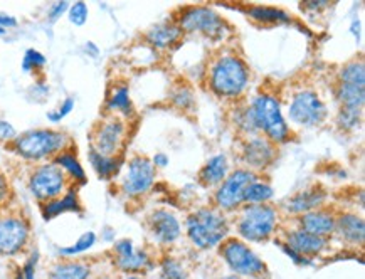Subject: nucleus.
Instances as JSON below:
<instances>
[{"instance_id": "4468645a", "label": "nucleus", "mask_w": 365, "mask_h": 279, "mask_svg": "<svg viewBox=\"0 0 365 279\" xmlns=\"http://www.w3.org/2000/svg\"><path fill=\"white\" fill-rule=\"evenodd\" d=\"M150 231H152L157 241L168 244L174 243L177 237L180 236V224L174 214L160 209V211H155L150 216Z\"/></svg>"}, {"instance_id": "58836bf2", "label": "nucleus", "mask_w": 365, "mask_h": 279, "mask_svg": "<svg viewBox=\"0 0 365 279\" xmlns=\"http://www.w3.org/2000/svg\"><path fill=\"white\" fill-rule=\"evenodd\" d=\"M174 103L179 108H189L194 103V96H192V93L187 88H182V90H179L174 95Z\"/></svg>"}, {"instance_id": "49530a36", "label": "nucleus", "mask_w": 365, "mask_h": 279, "mask_svg": "<svg viewBox=\"0 0 365 279\" xmlns=\"http://www.w3.org/2000/svg\"><path fill=\"white\" fill-rule=\"evenodd\" d=\"M153 165L155 167H167L168 165V157L165 153H157L155 157H153Z\"/></svg>"}, {"instance_id": "cd10ccee", "label": "nucleus", "mask_w": 365, "mask_h": 279, "mask_svg": "<svg viewBox=\"0 0 365 279\" xmlns=\"http://www.w3.org/2000/svg\"><path fill=\"white\" fill-rule=\"evenodd\" d=\"M116 266L125 273H138L148 266V256L142 251H133V253L125 256H116Z\"/></svg>"}, {"instance_id": "603ef678", "label": "nucleus", "mask_w": 365, "mask_h": 279, "mask_svg": "<svg viewBox=\"0 0 365 279\" xmlns=\"http://www.w3.org/2000/svg\"><path fill=\"white\" fill-rule=\"evenodd\" d=\"M222 279H240L237 276H227V278H222Z\"/></svg>"}, {"instance_id": "393cba45", "label": "nucleus", "mask_w": 365, "mask_h": 279, "mask_svg": "<svg viewBox=\"0 0 365 279\" xmlns=\"http://www.w3.org/2000/svg\"><path fill=\"white\" fill-rule=\"evenodd\" d=\"M336 96H339L341 108L362 111L364 103H365V86L345 85V83H340Z\"/></svg>"}, {"instance_id": "0eeeda50", "label": "nucleus", "mask_w": 365, "mask_h": 279, "mask_svg": "<svg viewBox=\"0 0 365 279\" xmlns=\"http://www.w3.org/2000/svg\"><path fill=\"white\" fill-rule=\"evenodd\" d=\"M289 120L299 127H317L325 120L327 108L320 96L313 91H302L289 103Z\"/></svg>"}, {"instance_id": "3c124183", "label": "nucleus", "mask_w": 365, "mask_h": 279, "mask_svg": "<svg viewBox=\"0 0 365 279\" xmlns=\"http://www.w3.org/2000/svg\"><path fill=\"white\" fill-rule=\"evenodd\" d=\"M125 279H143V278H140V276H128V278H125Z\"/></svg>"}, {"instance_id": "4be33fe9", "label": "nucleus", "mask_w": 365, "mask_h": 279, "mask_svg": "<svg viewBox=\"0 0 365 279\" xmlns=\"http://www.w3.org/2000/svg\"><path fill=\"white\" fill-rule=\"evenodd\" d=\"M53 164L58 165L59 169L64 172V174L69 175V179L76 180V182H79V184L86 182V174H84L83 165L79 164V160L73 152L64 150V152L58 153V155L54 157Z\"/></svg>"}, {"instance_id": "f257e3e1", "label": "nucleus", "mask_w": 365, "mask_h": 279, "mask_svg": "<svg viewBox=\"0 0 365 279\" xmlns=\"http://www.w3.org/2000/svg\"><path fill=\"white\" fill-rule=\"evenodd\" d=\"M68 143L69 138L64 133L56 132V130L39 128L19 135L12 142V148L17 155L26 158V160L39 162L64 152Z\"/></svg>"}, {"instance_id": "a19ab883", "label": "nucleus", "mask_w": 365, "mask_h": 279, "mask_svg": "<svg viewBox=\"0 0 365 279\" xmlns=\"http://www.w3.org/2000/svg\"><path fill=\"white\" fill-rule=\"evenodd\" d=\"M69 9V4L68 2H56V4H53V6H51V9H49V21L51 22H56L58 21V19L63 16L64 12H66Z\"/></svg>"}, {"instance_id": "a211bd4d", "label": "nucleus", "mask_w": 365, "mask_h": 279, "mask_svg": "<svg viewBox=\"0 0 365 279\" xmlns=\"http://www.w3.org/2000/svg\"><path fill=\"white\" fill-rule=\"evenodd\" d=\"M325 192L322 189H310L305 192L293 195L287 202V209L293 214L312 212L315 207H320L325 202Z\"/></svg>"}, {"instance_id": "6e6552de", "label": "nucleus", "mask_w": 365, "mask_h": 279, "mask_svg": "<svg viewBox=\"0 0 365 279\" xmlns=\"http://www.w3.org/2000/svg\"><path fill=\"white\" fill-rule=\"evenodd\" d=\"M180 27L185 32H202L212 39H221L227 32L226 22L212 9L207 7L187 9L184 16L180 17Z\"/></svg>"}, {"instance_id": "e433bc0d", "label": "nucleus", "mask_w": 365, "mask_h": 279, "mask_svg": "<svg viewBox=\"0 0 365 279\" xmlns=\"http://www.w3.org/2000/svg\"><path fill=\"white\" fill-rule=\"evenodd\" d=\"M162 279H189L182 266L174 259H167L162 268Z\"/></svg>"}, {"instance_id": "412c9836", "label": "nucleus", "mask_w": 365, "mask_h": 279, "mask_svg": "<svg viewBox=\"0 0 365 279\" xmlns=\"http://www.w3.org/2000/svg\"><path fill=\"white\" fill-rule=\"evenodd\" d=\"M91 269L88 264L78 261L58 263L51 268L48 279H90Z\"/></svg>"}, {"instance_id": "2f4dec72", "label": "nucleus", "mask_w": 365, "mask_h": 279, "mask_svg": "<svg viewBox=\"0 0 365 279\" xmlns=\"http://www.w3.org/2000/svg\"><path fill=\"white\" fill-rule=\"evenodd\" d=\"M95 244H96V234L93 231H88V232H84V234L79 237V239L73 246H69V248L59 249V253L63 256L83 254V253H86L88 249H91Z\"/></svg>"}, {"instance_id": "5701e85b", "label": "nucleus", "mask_w": 365, "mask_h": 279, "mask_svg": "<svg viewBox=\"0 0 365 279\" xmlns=\"http://www.w3.org/2000/svg\"><path fill=\"white\" fill-rule=\"evenodd\" d=\"M180 27L172 26V24H160L152 27L148 31L147 39L152 46H155L158 49H165L168 46H172L177 39L180 37Z\"/></svg>"}, {"instance_id": "79ce46f5", "label": "nucleus", "mask_w": 365, "mask_h": 279, "mask_svg": "<svg viewBox=\"0 0 365 279\" xmlns=\"http://www.w3.org/2000/svg\"><path fill=\"white\" fill-rule=\"evenodd\" d=\"M36 263H37V253H34V256H31V258L27 259L26 266L22 268L24 279H36Z\"/></svg>"}, {"instance_id": "a878e982", "label": "nucleus", "mask_w": 365, "mask_h": 279, "mask_svg": "<svg viewBox=\"0 0 365 279\" xmlns=\"http://www.w3.org/2000/svg\"><path fill=\"white\" fill-rule=\"evenodd\" d=\"M88 158H90V164L96 174L100 175V179H111V177L118 174L121 165L118 157H105L91 148L90 153H88Z\"/></svg>"}, {"instance_id": "c85d7f7f", "label": "nucleus", "mask_w": 365, "mask_h": 279, "mask_svg": "<svg viewBox=\"0 0 365 279\" xmlns=\"http://www.w3.org/2000/svg\"><path fill=\"white\" fill-rule=\"evenodd\" d=\"M106 108L110 111H120L121 115H132L133 106L132 100H130V91L126 86H118L115 88L111 96L108 98V103H106Z\"/></svg>"}, {"instance_id": "aec40b11", "label": "nucleus", "mask_w": 365, "mask_h": 279, "mask_svg": "<svg viewBox=\"0 0 365 279\" xmlns=\"http://www.w3.org/2000/svg\"><path fill=\"white\" fill-rule=\"evenodd\" d=\"M335 227L336 231H339V234L344 237V239L350 241V243H364L365 224L362 217L354 216V214H347V216H341L339 219V222H335Z\"/></svg>"}, {"instance_id": "f8f14e48", "label": "nucleus", "mask_w": 365, "mask_h": 279, "mask_svg": "<svg viewBox=\"0 0 365 279\" xmlns=\"http://www.w3.org/2000/svg\"><path fill=\"white\" fill-rule=\"evenodd\" d=\"M252 182H256L255 174L250 170H236L224 179V184L216 194V204L226 211L240 207L245 202V194Z\"/></svg>"}, {"instance_id": "de8ad7c7", "label": "nucleus", "mask_w": 365, "mask_h": 279, "mask_svg": "<svg viewBox=\"0 0 365 279\" xmlns=\"http://www.w3.org/2000/svg\"><path fill=\"white\" fill-rule=\"evenodd\" d=\"M84 51H86V53H88V54H90V56H91V58H96V56H98V54H100V49H98V48H96V46H95V44H93V43H88L86 46H84Z\"/></svg>"}, {"instance_id": "c9c22d12", "label": "nucleus", "mask_w": 365, "mask_h": 279, "mask_svg": "<svg viewBox=\"0 0 365 279\" xmlns=\"http://www.w3.org/2000/svg\"><path fill=\"white\" fill-rule=\"evenodd\" d=\"M236 125L242 130V132H246V133L257 132V127L255 123V116H252L251 106H247V108H242L241 111H237Z\"/></svg>"}, {"instance_id": "f03ea898", "label": "nucleus", "mask_w": 365, "mask_h": 279, "mask_svg": "<svg viewBox=\"0 0 365 279\" xmlns=\"http://www.w3.org/2000/svg\"><path fill=\"white\" fill-rule=\"evenodd\" d=\"M250 71L246 63L237 56H222L210 68L209 83L217 96L234 98L246 90Z\"/></svg>"}, {"instance_id": "7c9ffc66", "label": "nucleus", "mask_w": 365, "mask_h": 279, "mask_svg": "<svg viewBox=\"0 0 365 279\" xmlns=\"http://www.w3.org/2000/svg\"><path fill=\"white\" fill-rule=\"evenodd\" d=\"M271 197H273V189H271V185L263 182H252L245 194V202L263 204L266 201H269Z\"/></svg>"}, {"instance_id": "9d476101", "label": "nucleus", "mask_w": 365, "mask_h": 279, "mask_svg": "<svg viewBox=\"0 0 365 279\" xmlns=\"http://www.w3.org/2000/svg\"><path fill=\"white\" fill-rule=\"evenodd\" d=\"M29 222L21 216L0 217V256H16L29 243Z\"/></svg>"}, {"instance_id": "72a5a7b5", "label": "nucleus", "mask_w": 365, "mask_h": 279, "mask_svg": "<svg viewBox=\"0 0 365 279\" xmlns=\"http://www.w3.org/2000/svg\"><path fill=\"white\" fill-rule=\"evenodd\" d=\"M88 16H90V9L84 2H74L73 6L68 9V17L69 22L74 26H84L88 21Z\"/></svg>"}, {"instance_id": "423d86ee", "label": "nucleus", "mask_w": 365, "mask_h": 279, "mask_svg": "<svg viewBox=\"0 0 365 279\" xmlns=\"http://www.w3.org/2000/svg\"><path fill=\"white\" fill-rule=\"evenodd\" d=\"M276 211L266 204L246 207L240 221V234L247 241H264L274 232Z\"/></svg>"}, {"instance_id": "9b49d317", "label": "nucleus", "mask_w": 365, "mask_h": 279, "mask_svg": "<svg viewBox=\"0 0 365 279\" xmlns=\"http://www.w3.org/2000/svg\"><path fill=\"white\" fill-rule=\"evenodd\" d=\"M125 123L120 118H108L98 123L93 133V150L105 157H116L125 142Z\"/></svg>"}, {"instance_id": "09e8293b", "label": "nucleus", "mask_w": 365, "mask_h": 279, "mask_svg": "<svg viewBox=\"0 0 365 279\" xmlns=\"http://www.w3.org/2000/svg\"><path fill=\"white\" fill-rule=\"evenodd\" d=\"M14 279H24V274H22V269H21V271L16 273V276H14Z\"/></svg>"}, {"instance_id": "ea45409f", "label": "nucleus", "mask_w": 365, "mask_h": 279, "mask_svg": "<svg viewBox=\"0 0 365 279\" xmlns=\"http://www.w3.org/2000/svg\"><path fill=\"white\" fill-rule=\"evenodd\" d=\"M17 137L16 128L6 120H0V142H14Z\"/></svg>"}, {"instance_id": "864d4df0", "label": "nucleus", "mask_w": 365, "mask_h": 279, "mask_svg": "<svg viewBox=\"0 0 365 279\" xmlns=\"http://www.w3.org/2000/svg\"><path fill=\"white\" fill-rule=\"evenodd\" d=\"M103 279H108V278H103Z\"/></svg>"}, {"instance_id": "2eb2a0df", "label": "nucleus", "mask_w": 365, "mask_h": 279, "mask_svg": "<svg viewBox=\"0 0 365 279\" xmlns=\"http://www.w3.org/2000/svg\"><path fill=\"white\" fill-rule=\"evenodd\" d=\"M41 211H42V216H44L46 221H51V219L59 217L61 214H64V212H81V206H79V199H78L76 190L68 189V192H64L61 197L44 202L42 204Z\"/></svg>"}, {"instance_id": "f704fd0d", "label": "nucleus", "mask_w": 365, "mask_h": 279, "mask_svg": "<svg viewBox=\"0 0 365 279\" xmlns=\"http://www.w3.org/2000/svg\"><path fill=\"white\" fill-rule=\"evenodd\" d=\"M360 116L362 111L360 110H349V108H340L339 113V125L344 130H354L359 127Z\"/></svg>"}, {"instance_id": "b1692460", "label": "nucleus", "mask_w": 365, "mask_h": 279, "mask_svg": "<svg viewBox=\"0 0 365 279\" xmlns=\"http://www.w3.org/2000/svg\"><path fill=\"white\" fill-rule=\"evenodd\" d=\"M227 175V158L224 155H216L209 158L207 164L200 170V180L205 185H216L222 182Z\"/></svg>"}, {"instance_id": "20e7f679", "label": "nucleus", "mask_w": 365, "mask_h": 279, "mask_svg": "<svg viewBox=\"0 0 365 279\" xmlns=\"http://www.w3.org/2000/svg\"><path fill=\"white\" fill-rule=\"evenodd\" d=\"M251 111L257 130H263L271 142L282 143L289 137V128L282 113L279 101L271 95H259L252 100Z\"/></svg>"}, {"instance_id": "ddd939ff", "label": "nucleus", "mask_w": 365, "mask_h": 279, "mask_svg": "<svg viewBox=\"0 0 365 279\" xmlns=\"http://www.w3.org/2000/svg\"><path fill=\"white\" fill-rule=\"evenodd\" d=\"M153 180H155V169H153L152 162L145 157H135L130 160L121 189L126 195L137 197V195L148 192L153 185Z\"/></svg>"}, {"instance_id": "6ab92c4d", "label": "nucleus", "mask_w": 365, "mask_h": 279, "mask_svg": "<svg viewBox=\"0 0 365 279\" xmlns=\"http://www.w3.org/2000/svg\"><path fill=\"white\" fill-rule=\"evenodd\" d=\"M274 157L273 147L269 145L268 140L263 138H252L250 143L246 145L245 150V158L246 162L251 167H256V169H263L264 165H268Z\"/></svg>"}, {"instance_id": "473e14b6", "label": "nucleus", "mask_w": 365, "mask_h": 279, "mask_svg": "<svg viewBox=\"0 0 365 279\" xmlns=\"http://www.w3.org/2000/svg\"><path fill=\"white\" fill-rule=\"evenodd\" d=\"M46 66V56L39 53L37 49H27L22 59V69L26 73L36 71V69H42Z\"/></svg>"}, {"instance_id": "7ed1b4c3", "label": "nucleus", "mask_w": 365, "mask_h": 279, "mask_svg": "<svg viewBox=\"0 0 365 279\" xmlns=\"http://www.w3.org/2000/svg\"><path fill=\"white\" fill-rule=\"evenodd\" d=\"M187 234L197 248H214L226 237L227 222L212 209H200L187 219Z\"/></svg>"}, {"instance_id": "4c0bfd02", "label": "nucleus", "mask_w": 365, "mask_h": 279, "mask_svg": "<svg viewBox=\"0 0 365 279\" xmlns=\"http://www.w3.org/2000/svg\"><path fill=\"white\" fill-rule=\"evenodd\" d=\"M73 110H74V100H73V98H66V100L63 101V105H61L58 110L49 111L48 120L51 123H59L61 120L66 118V116L71 113Z\"/></svg>"}, {"instance_id": "37998d69", "label": "nucleus", "mask_w": 365, "mask_h": 279, "mask_svg": "<svg viewBox=\"0 0 365 279\" xmlns=\"http://www.w3.org/2000/svg\"><path fill=\"white\" fill-rule=\"evenodd\" d=\"M115 253L116 256H125V254H130L133 253L135 248H133V243L130 239H121L118 243L115 244Z\"/></svg>"}, {"instance_id": "f3484780", "label": "nucleus", "mask_w": 365, "mask_h": 279, "mask_svg": "<svg viewBox=\"0 0 365 279\" xmlns=\"http://www.w3.org/2000/svg\"><path fill=\"white\" fill-rule=\"evenodd\" d=\"M288 248L293 249L297 254H318L325 248L324 237H317L308 234L303 229L293 231L288 234Z\"/></svg>"}, {"instance_id": "1a4fd4ad", "label": "nucleus", "mask_w": 365, "mask_h": 279, "mask_svg": "<svg viewBox=\"0 0 365 279\" xmlns=\"http://www.w3.org/2000/svg\"><path fill=\"white\" fill-rule=\"evenodd\" d=\"M222 256L229 264V268L236 274L242 276H259L266 271V264L261 261L245 243L236 239H229L222 246Z\"/></svg>"}, {"instance_id": "bb28decb", "label": "nucleus", "mask_w": 365, "mask_h": 279, "mask_svg": "<svg viewBox=\"0 0 365 279\" xmlns=\"http://www.w3.org/2000/svg\"><path fill=\"white\" fill-rule=\"evenodd\" d=\"M247 16L255 19V21L266 22V24H279V22H288L289 16L287 12L279 11L274 7H250L247 9Z\"/></svg>"}, {"instance_id": "c756f323", "label": "nucleus", "mask_w": 365, "mask_h": 279, "mask_svg": "<svg viewBox=\"0 0 365 279\" xmlns=\"http://www.w3.org/2000/svg\"><path fill=\"white\" fill-rule=\"evenodd\" d=\"M340 83L345 85H359L365 86V68L362 61H354L345 64L340 71Z\"/></svg>"}, {"instance_id": "a18cd8bd", "label": "nucleus", "mask_w": 365, "mask_h": 279, "mask_svg": "<svg viewBox=\"0 0 365 279\" xmlns=\"http://www.w3.org/2000/svg\"><path fill=\"white\" fill-rule=\"evenodd\" d=\"M7 197H9V184H7L6 177L0 174V206L6 202Z\"/></svg>"}, {"instance_id": "c03bdc74", "label": "nucleus", "mask_w": 365, "mask_h": 279, "mask_svg": "<svg viewBox=\"0 0 365 279\" xmlns=\"http://www.w3.org/2000/svg\"><path fill=\"white\" fill-rule=\"evenodd\" d=\"M19 24L17 19L11 16V14H6V12H0V27L2 29H11V27H16Z\"/></svg>"}, {"instance_id": "dca6fc26", "label": "nucleus", "mask_w": 365, "mask_h": 279, "mask_svg": "<svg viewBox=\"0 0 365 279\" xmlns=\"http://www.w3.org/2000/svg\"><path fill=\"white\" fill-rule=\"evenodd\" d=\"M299 222H302L303 231L317 237L329 236L335 229V219L331 217V214H327L322 211H312V212L303 214V217L299 219Z\"/></svg>"}, {"instance_id": "8fccbe9b", "label": "nucleus", "mask_w": 365, "mask_h": 279, "mask_svg": "<svg viewBox=\"0 0 365 279\" xmlns=\"http://www.w3.org/2000/svg\"><path fill=\"white\" fill-rule=\"evenodd\" d=\"M7 34V31L6 29H2V27H0V36H6Z\"/></svg>"}, {"instance_id": "39448f33", "label": "nucleus", "mask_w": 365, "mask_h": 279, "mask_svg": "<svg viewBox=\"0 0 365 279\" xmlns=\"http://www.w3.org/2000/svg\"><path fill=\"white\" fill-rule=\"evenodd\" d=\"M69 177L56 164L39 165L31 174L29 190L37 201L48 202L66 192Z\"/></svg>"}]
</instances>
